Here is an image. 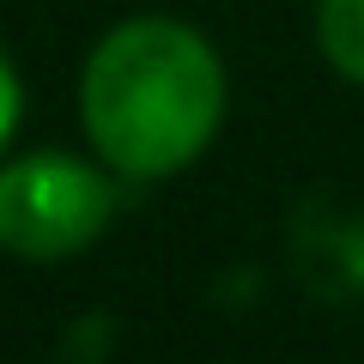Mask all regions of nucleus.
Instances as JSON below:
<instances>
[{
  "label": "nucleus",
  "instance_id": "obj_1",
  "mask_svg": "<svg viewBox=\"0 0 364 364\" xmlns=\"http://www.w3.org/2000/svg\"><path fill=\"white\" fill-rule=\"evenodd\" d=\"M79 122L116 176L188 170L225 122V61L182 18H122L79 73Z\"/></svg>",
  "mask_w": 364,
  "mask_h": 364
},
{
  "label": "nucleus",
  "instance_id": "obj_2",
  "mask_svg": "<svg viewBox=\"0 0 364 364\" xmlns=\"http://www.w3.org/2000/svg\"><path fill=\"white\" fill-rule=\"evenodd\" d=\"M116 219V182L73 152H25L0 164V249L18 261H67Z\"/></svg>",
  "mask_w": 364,
  "mask_h": 364
},
{
  "label": "nucleus",
  "instance_id": "obj_3",
  "mask_svg": "<svg viewBox=\"0 0 364 364\" xmlns=\"http://www.w3.org/2000/svg\"><path fill=\"white\" fill-rule=\"evenodd\" d=\"M316 43L340 79L364 85V0H316Z\"/></svg>",
  "mask_w": 364,
  "mask_h": 364
},
{
  "label": "nucleus",
  "instance_id": "obj_4",
  "mask_svg": "<svg viewBox=\"0 0 364 364\" xmlns=\"http://www.w3.org/2000/svg\"><path fill=\"white\" fill-rule=\"evenodd\" d=\"M18 122H25V85H18V67L6 61V49H0V158H6V146H13Z\"/></svg>",
  "mask_w": 364,
  "mask_h": 364
}]
</instances>
